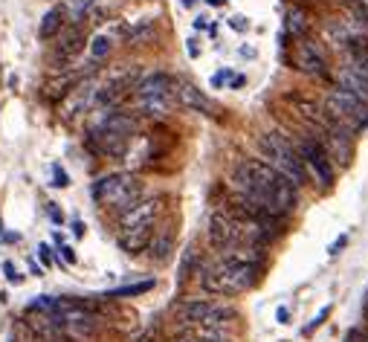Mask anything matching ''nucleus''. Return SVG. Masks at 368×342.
Segmentation results:
<instances>
[{
	"label": "nucleus",
	"mask_w": 368,
	"mask_h": 342,
	"mask_svg": "<svg viewBox=\"0 0 368 342\" xmlns=\"http://www.w3.org/2000/svg\"><path fill=\"white\" fill-rule=\"evenodd\" d=\"M195 29H206V18L200 15V18H195Z\"/></svg>",
	"instance_id": "42"
},
{
	"label": "nucleus",
	"mask_w": 368,
	"mask_h": 342,
	"mask_svg": "<svg viewBox=\"0 0 368 342\" xmlns=\"http://www.w3.org/2000/svg\"><path fill=\"white\" fill-rule=\"evenodd\" d=\"M238 171H241L249 186L261 194V198H267L273 206H279L284 215H290V212L299 206V189L287 180V177L281 171H276L270 162H264L261 157H247L235 166Z\"/></svg>",
	"instance_id": "2"
},
{
	"label": "nucleus",
	"mask_w": 368,
	"mask_h": 342,
	"mask_svg": "<svg viewBox=\"0 0 368 342\" xmlns=\"http://www.w3.org/2000/svg\"><path fill=\"white\" fill-rule=\"evenodd\" d=\"M99 128H105V131H110V134H116V137H125V139H134V134H137V128H139V119L134 117V113H128V110H110V113H107V117H105V122H102Z\"/></svg>",
	"instance_id": "20"
},
{
	"label": "nucleus",
	"mask_w": 368,
	"mask_h": 342,
	"mask_svg": "<svg viewBox=\"0 0 368 342\" xmlns=\"http://www.w3.org/2000/svg\"><path fill=\"white\" fill-rule=\"evenodd\" d=\"M195 270L200 273V255H198V250H195V247H191V250H186V255H183L177 284H186V279H191V275H195Z\"/></svg>",
	"instance_id": "26"
},
{
	"label": "nucleus",
	"mask_w": 368,
	"mask_h": 342,
	"mask_svg": "<svg viewBox=\"0 0 368 342\" xmlns=\"http://www.w3.org/2000/svg\"><path fill=\"white\" fill-rule=\"evenodd\" d=\"M232 78H235V73H232V70H218V73L212 76V87H223V85H229Z\"/></svg>",
	"instance_id": "30"
},
{
	"label": "nucleus",
	"mask_w": 368,
	"mask_h": 342,
	"mask_svg": "<svg viewBox=\"0 0 368 342\" xmlns=\"http://www.w3.org/2000/svg\"><path fill=\"white\" fill-rule=\"evenodd\" d=\"M259 151H261V160L270 162L276 171H281L296 189L310 186V174L305 169V162H301L293 139L284 131H261L259 134Z\"/></svg>",
	"instance_id": "3"
},
{
	"label": "nucleus",
	"mask_w": 368,
	"mask_h": 342,
	"mask_svg": "<svg viewBox=\"0 0 368 342\" xmlns=\"http://www.w3.org/2000/svg\"><path fill=\"white\" fill-rule=\"evenodd\" d=\"M259 270H261L259 258L223 253L215 264L200 270V287L209 296H238V293H244L255 284Z\"/></svg>",
	"instance_id": "1"
},
{
	"label": "nucleus",
	"mask_w": 368,
	"mask_h": 342,
	"mask_svg": "<svg viewBox=\"0 0 368 342\" xmlns=\"http://www.w3.org/2000/svg\"><path fill=\"white\" fill-rule=\"evenodd\" d=\"M180 78H174L171 73H154L148 78H142L137 85V96H171L174 99V87Z\"/></svg>",
	"instance_id": "21"
},
{
	"label": "nucleus",
	"mask_w": 368,
	"mask_h": 342,
	"mask_svg": "<svg viewBox=\"0 0 368 342\" xmlns=\"http://www.w3.org/2000/svg\"><path fill=\"white\" fill-rule=\"evenodd\" d=\"M174 253V221H166L163 226H154V235L148 243V255L154 264H166Z\"/></svg>",
	"instance_id": "15"
},
{
	"label": "nucleus",
	"mask_w": 368,
	"mask_h": 342,
	"mask_svg": "<svg viewBox=\"0 0 368 342\" xmlns=\"http://www.w3.org/2000/svg\"><path fill=\"white\" fill-rule=\"evenodd\" d=\"M331 85L348 90L351 96H357L362 105H368V78L357 76L354 70H348V67H342V64H337V67L331 70Z\"/></svg>",
	"instance_id": "16"
},
{
	"label": "nucleus",
	"mask_w": 368,
	"mask_h": 342,
	"mask_svg": "<svg viewBox=\"0 0 368 342\" xmlns=\"http://www.w3.org/2000/svg\"><path fill=\"white\" fill-rule=\"evenodd\" d=\"M322 113L331 125L342 128L345 134L360 137V131H368V105H362L357 96H351L348 90L328 85L325 96H322Z\"/></svg>",
	"instance_id": "4"
},
{
	"label": "nucleus",
	"mask_w": 368,
	"mask_h": 342,
	"mask_svg": "<svg viewBox=\"0 0 368 342\" xmlns=\"http://www.w3.org/2000/svg\"><path fill=\"white\" fill-rule=\"evenodd\" d=\"M53 177H55V180H53L55 189H67V186H70V174L64 171L61 166H53Z\"/></svg>",
	"instance_id": "29"
},
{
	"label": "nucleus",
	"mask_w": 368,
	"mask_h": 342,
	"mask_svg": "<svg viewBox=\"0 0 368 342\" xmlns=\"http://www.w3.org/2000/svg\"><path fill=\"white\" fill-rule=\"evenodd\" d=\"M244 81H247L244 76H235V78L229 81V87H232V90H238V87H244Z\"/></svg>",
	"instance_id": "38"
},
{
	"label": "nucleus",
	"mask_w": 368,
	"mask_h": 342,
	"mask_svg": "<svg viewBox=\"0 0 368 342\" xmlns=\"http://www.w3.org/2000/svg\"><path fill=\"white\" fill-rule=\"evenodd\" d=\"M64 29V9L61 6H55V9H50L41 18V26H38V35H41V41H53L58 32Z\"/></svg>",
	"instance_id": "23"
},
{
	"label": "nucleus",
	"mask_w": 368,
	"mask_h": 342,
	"mask_svg": "<svg viewBox=\"0 0 368 342\" xmlns=\"http://www.w3.org/2000/svg\"><path fill=\"white\" fill-rule=\"evenodd\" d=\"M276 316H279V322H281V325L290 322V311H287V307H279V314H276Z\"/></svg>",
	"instance_id": "37"
},
{
	"label": "nucleus",
	"mask_w": 368,
	"mask_h": 342,
	"mask_svg": "<svg viewBox=\"0 0 368 342\" xmlns=\"http://www.w3.org/2000/svg\"><path fill=\"white\" fill-rule=\"evenodd\" d=\"M215 302L212 299H183L177 307H174V316H177L180 328L183 325H203L206 316L212 314Z\"/></svg>",
	"instance_id": "17"
},
{
	"label": "nucleus",
	"mask_w": 368,
	"mask_h": 342,
	"mask_svg": "<svg viewBox=\"0 0 368 342\" xmlns=\"http://www.w3.org/2000/svg\"><path fill=\"white\" fill-rule=\"evenodd\" d=\"M3 273H6V279H9L12 284H21V282H24V275H21L18 270H15L12 262H3Z\"/></svg>",
	"instance_id": "31"
},
{
	"label": "nucleus",
	"mask_w": 368,
	"mask_h": 342,
	"mask_svg": "<svg viewBox=\"0 0 368 342\" xmlns=\"http://www.w3.org/2000/svg\"><path fill=\"white\" fill-rule=\"evenodd\" d=\"M345 342H365V336L360 339V331H348V336H345Z\"/></svg>",
	"instance_id": "40"
},
{
	"label": "nucleus",
	"mask_w": 368,
	"mask_h": 342,
	"mask_svg": "<svg viewBox=\"0 0 368 342\" xmlns=\"http://www.w3.org/2000/svg\"><path fill=\"white\" fill-rule=\"evenodd\" d=\"M342 3H345V0H342Z\"/></svg>",
	"instance_id": "47"
},
{
	"label": "nucleus",
	"mask_w": 368,
	"mask_h": 342,
	"mask_svg": "<svg viewBox=\"0 0 368 342\" xmlns=\"http://www.w3.org/2000/svg\"><path fill=\"white\" fill-rule=\"evenodd\" d=\"M365 342H368V336H365Z\"/></svg>",
	"instance_id": "46"
},
{
	"label": "nucleus",
	"mask_w": 368,
	"mask_h": 342,
	"mask_svg": "<svg viewBox=\"0 0 368 342\" xmlns=\"http://www.w3.org/2000/svg\"><path fill=\"white\" fill-rule=\"evenodd\" d=\"M73 87H76V78H70V76H61V78H53V81H46V90H44V96L50 102H61L64 96H70L73 93Z\"/></svg>",
	"instance_id": "24"
},
{
	"label": "nucleus",
	"mask_w": 368,
	"mask_h": 342,
	"mask_svg": "<svg viewBox=\"0 0 368 342\" xmlns=\"http://www.w3.org/2000/svg\"><path fill=\"white\" fill-rule=\"evenodd\" d=\"M183 3H186V6H191V3H195V0H183Z\"/></svg>",
	"instance_id": "45"
},
{
	"label": "nucleus",
	"mask_w": 368,
	"mask_h": 342,
	"mask_svg": "<svg viewBox=\"0 0 368 342\" xmlns=\"http://www.w3.org/2000/svg\"><path fill=\"white\" fill-rule=\"evenodd\" d=\"M157 215H159V198H142L137 206H131V209L122 212V215L116 218V232L157 223Z\"/></svg>",
	"instance_id": "11"
},
{
	"label": "nucleus",
	"mask_w": 368,
	"mask_h": 342,
	"mask_svg": "<svg viewBox=\"0 0 368 342\" xmlns=\"http://www.w3.org/2000/svg\"><path fill=\"white\" fill-rule=\"evenodd\" d=\"M38 258H41L44 267L53 264V250H50V243H41V247H38Z\"/></svg>",
	"instance_id": "32"
},
{
	"label": "nucleus",
	"mask_w": 368,
	"mask_h": 342,
	"mask_svg": "<svg viewBox=\"0 0 368 342\" xmlns=\"http://www.w3.org/2000/svg\"><path fill=\"white\" fill-rule=\"evenodd\" d=\"M73 232H76L78 238H82V235H85V223H82V221H76V223H73Z\"/></svg>",
	"instance_id": "41"
},
{
	"label": "nucleus",
	"mask_w": 368,
	"mask_h": 342,
	"mask_svg": "<svg viewBox=\"0 0 368 342\" xmlns=\"http://www.w3.org/2000/svg\"><path fill=\"white\" fill-rule=\"evenodd\" d=\"M58 255H61L67 264H76V253H73L70 243H61V247H58Z\"/></svg>",
	"instance_id": "33"
},
{
	"label": "nucleus",
	"mask_w": 368,
	"mask_h": 342,
	"mask_svg": "<svg viewBox=\"0 0 368 342\" xmlns=\"http://www.w3.org/2000/svg\"><path fill=\"white\" fill-rule=\"evenodd\" d=\"M328 316H331V305H325V307H322V311H319V314L313 316V322H308V325H305V334L310 336V334H313V331H316V328H319V325H322V322H325Z\"/></svg>",
	"instance_id": "28"
},
{
	"label": "nucleus",
	"mask_w": 368,
	"mask_h": 342,
	"mask_svg": "<svg viewBox=\"0 0 368 342\" xmlns=\"http://www.w3.org/2000/svg\"><path fill=\"white\" fill-rule=\"evenodd\" d=\"M186 50H189V55H191V58H198V55H200V46H198V38H189V41H186Z\"/></svg>",
	"instance_id": "36"
},
{
	"label": "nucleus",
	"mask_w": 368,
	"mask_h": 342,
	"mask_svg": "<svg viewBox=\"0 0 368 342\" xmlns=\"http://www.w3.org/2000/svg\"><path fill=\"white\" fill-rule=\"evenodd\" d=\"M110 53H114V41H110V35H96L90 41V55H93V61H105Z\"/></svg>",
	"instance_id": "27"
},
{
	"label": "nucleus",
	"mask_w": 368,
	"mask_h": 342,
	"mask_svg": "<svg viewBox=\"0 0 368 342\" xmlns=\"http://www.w3.org/2000/svg\"><path fill=\"white\" fill-rule=\"evenodd\" d=\"M82 50H85V29L78 26V24L64 26L58 35H55V58L70 61V58H76Z\"/></svg>",
	"instance_id": "13"
},
{
	"label": "nucleus",
	"mask_w": 368,
	"mask_h": 342,
	"mask_svg": "<svg viewBox=\"0 0 368 342\" xmlns=\"http://www.w3.org/2000/svg\"><path fill=\"white\" fill-rule=\"evenodd\" d=\"M137 99H139V110L151 119H166L177 110V102L171 96H137Z\"/></svg>",
	"instance_id": "22"
},
{
	"label": "nucleus",
	"mask_w": 368,
	"mask_h": 342,
	"mask_svg": "<svg viewBox=\"0 0 368 342\" xmlns=\"http://www.w3.org/2000/svg\"><path fill=\"white\" fill-rule=\"evenodd\" d=\"M287 137L293 139V145H296V151H299L301 162H305V169H308V174H310V183L319 186L322 191L333 189V183H337V166H333V162L328 160V154L322 151V145H319V142L310 137V131L287 134Z\"/></svg>",
	"instance_id": "7"
},
{
	"label": "nucleus",
	"mask_w": 368,
	"mask_h": 342,
	"mask_svg": "<svg viewBox=\"0 0 368 342\" xmlns=\"http://www.w3.org/2000/svg\"><path fill=\"white\" fill-rule=\"evenodd\" d=\"M154 226H157V223H148V226H137V230H122V232H116L119 250L128 253V255L146 253V250H148V243H151V235H154Z\"/></svg>",
	"instance_id": "18"
},
{
	"label": "nucleus",
	"mask_w": 368,
	"mask_h": 342,
	"mask_svg": "<svg viewBox=\"0 0 368 342\" xmlns=\"http://www.w3.org/2000/svg\"><path fill=\"white\" fill-rule=\"evenodd\" d=\"M313 12L308 6H301V3H293V6H287L284 12V35L290 38V41H301V38H310V32H313Z\"/></svg>",
	"instance_id": "12"
},
{
	"label": "nucleus",
	"mask_w": 368,
	"mask_h": 342,
	"mask_svg": "<svg viewBox=\"0 0 368 342\" xmlns=\"http://www.w3.org/2000/svg\"><path fill=\"white\" fill-rule=\"evenodd\" d=\"M310 137L322 145V151L328 154V160L333 162L337 169H345L354 162V151H357V137L345 134L342 128L337 125H322V128H310Z\"/></svg>",
	"instance_id": "9"
},
{
	"label": "nucleus",
	"mask_w": 368,
	"mask_h": 342,
	"mask_svg": "<svg viewBox=\"0 0 368 342\" xmlns=\"http://www.w3.org/2000/svg\"><path fill=\"white\" fill-rule=\"evenodd\" d=\"M50 218H53L55 223H64V215H61V212H58L55 206H50Z\"/></svg>",
	"instance_id": "39"
},
{
	"label": "nucleus",
	"mask_w": 368,
	"mask_h": 342,
	"mask_svg": "<svg viewBox=\"0 0 368 342\" xmlns=\"http://www.w3.org/2000/svg\"><path fill=\"white\" fill-rule=\"evenodd\" d=\"M287 61L290 67L308 78H319L331 85V53L322 41L310 38H301V41H290V53H287Z\"/></svg>",
	"instance_id": "6"
},
{
	"label": "nucleus",
	"mask_w": 368,
	"mask_h": 342,
	"mask_svg": "<svg viewBox=\"0 0 368 342\" xmlns=\"http://www.w3.org/2000/svg\"><path fill=\"white\" fill-rule=\"evenodd\" d=\"M174 102L183 110H195V113H203V117H212L218 119V105L206 96L198 85H191V81H177V87H174Z\"/></svg>",
	"instance_id": "10"
},
{
	"label": "nucleus",
	"mask_w": 368,
	"mask_h": 342,
	"mask_svg": "<svg viewBox=\"0 0 368 342\" xmlns=\"http://www.w3.org/2000/svg\"><path fill=\"white\" fill-rule=\"evenodd\" d=\"M362 311H365V319H368V296H365V307H362Z\"/></svg>",
	"instance_id": "44"
},
{
	"label": "nucleus",
	"mask_w": 368,
	"mask_h": 342,
	"mask_svg": "<svg viewBox=\"0 0 368 342\" xmlns=\"http://www.w3.org/2000/svg\"><path fill=\"white\" fill-rule=\"evenodd\" d=\"M142 194H146V186H142V180L131 171L105 174L102 180L93 183V200L107 206V209H114L116 218L131 206H137L142 200Z\"/></svg>",
	"instance_id": "5"
},
{
	"label": "nucleus",
	"mask_w": 368,
	"mask_h": 342,
	"mask_svg": "<svg viewBox=\"0 0 368 342\" xmlns=\"http://www.w3.org/2000/svg\"><path fill=\"white\" fill-rule=\"evenodd\" d=\"M209 247L218 250V253H232L235 247H244V221L235 218L232 212L223 206V209H215L209 215Z\"/></svg>",
	"instance_id": "8"
},
{
	"label": "nucleus",
	"mask_w": 368,
	"mask_h": 342,
	"mask_svg": "<svg viewBox=\"0 0 368 342\" xmlns=\"http://www.w3.org/2000/svg\"><path fill=\"white\" fill-rule=\"evenodd\" d=\"M345 243H348V235H340L337 241L331 243V250H328V253H331V255H340V253H342V247H345Z\"/></svg>",
	"instance_id": "34"
},
{
	"label": "nucleus",
	"mask_w": 368,
	"mask_h": 342,
	"mask_svg": "<svg viewBox=\"0 0 368 342\" xmlns=\"http://www.w3.org/2000/svg\"><path fill=\"white\" fill-rule=\"evenodd\" d=\"M87 145L102 157H122L128 151V145H131V139L110 134L105 128H96V131H90V137H87Z\"/></svg>",
	"instance_id": "14"
},
{
	"label": "nucleus",
	"mask_w": 368,
	"mask_h": 342,
	"mask_svg": "<svg viewBox=\"0 0 368 342\" xmlns=\"http://www.w3.org/2000/svg\"><path fill=\"white\" fill-rule=\"evenodd\" d=\"M206 3H212V6H223V0H206Z\"/></svg>",
	"instance_id": "43"
},
{
	"label": "nucleus",
	"mask_w": 368,
	"mask_h": 342,
	"mask_svg": "<svg viewBox=\"0 0 368 342\" xmlns=\"http://www.w3.org/2000/svg\"><path fill=\"white\" fill-rule=\"evenodd\" d=\"M232 26H235L238 32H247V29H249V21H244V15H235V18H232Z\"/></svg>",
	"instance_id": "35"
},
{
	"label": "nucleus",
	"mask_w": 368,
	"mask_h": 342,
	"mask_svg": "<svg viewBox=\"0 0 368 342\" xmlns=\"http://www.w3.org/2000/svg\"><path fill=\"white\" fill-rule=\"evenodd\" d=\"M154 290V279H146V282H137V284H125V287H114L102 293V299H128V296H139V293H148Z\"/></svg>",
	"instance_id": "25"
},
{
	"label": "nucleus",
	"mask_w": 368,
	"mask_h": 342,
	"mask_svg": "<svg viewBox=\"0 0 368 342\" xmlns=\"http://www.w3.org/2000/svg\"><path fill=\"white\" fill-rule=\"evenodd\" d=\"M342 67H348V70H354L357 76L368 78V35H360V38H354L345 46Z\"/></svg>",
	"instance_id": "19"
}]
</instances>
